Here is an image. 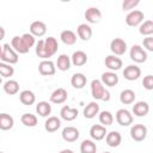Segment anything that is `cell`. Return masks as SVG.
I'll use <instances>...</instances> for the list:
<instances>
[{
  "label": "cell",
  "instance_id": "cell-1",
  "mask_svg": "<svg viewBox=\"0 0 153 153\" xmlns=\"http://www.w3.org/2000/svg\"><path fill=\"white\" fill-rule=\"evenodd\" d=\"M0 59L2 62L12 66V65H16L18 62L19 57H18V54L12 49V47L8 43H6L2 45V54H1Z\"/></svg>",
  "mask_w": 153,
  "mask_h": 153
},
{
  "label": "cell",
  "instance_id": "cell-2",
  "mask_svg": "<svg viewBox=\"0 0 153 153\" xmlns=\"http://www.w3.org/2000/svg\"><path fill=\"white\" fill-rule=\"evenodd\" d=\"M129 56H130V60H133L136 63H142V62H145L147 60L146 50L141 45H139V44H135V45H133L130 48Z\"/></svg>",
  "mask_w": 153,
  "mask_h": 153
},
{
  "label": "cell",
  "instance_id": "cell-3",
  "mask_svg": "<svg viewBox=\"0 0 153 153\" xmlns=\"http://www.w3.org/2000/svg\"><path fill=\"white\" fill-rule=\"evenodd\" d=\"M143 12L142 11H140V10H133V11H130L128 14H127V17H126V24L128 25V26H137V25H140L141 23H142V20H143Z\"/></svg>",
  "mask_w": 153,
  "mask_h": 153
},
{
  "label": "cell",
  "instance_id": "cell-4",
  "mask_svg": "<svg viewBox=\"0 0 153 153\" xmlns=\"http://www.w3.org/2000/svg\"><path fill=\"white\" fill-rule=\"evenodd\" d=\"M130 136L134 141H143L147 136V128L146 126L139 123V124H134L131 128H130Z\"/></svg>",
  "mask_w": 153,
  "mask_h": 153
},
{
  "label": "cell",
  "instance_id": "cell-5",
  "mask_svg": "<svg viewBox=\"0 0 153 153\" xmlns=\"http://www.w3.org/2000/svg\"><path fill=\"white\" fill-rule=\"evenodd\" d=\"M133 115L130 114L129 110L127 109H120L117 110L116 112V121L120 126L122 127H127V126H130L133 123Z\"/></svg>",
  "mask_w": 153,
  "mask_h": 153
},
{
  "label": "cell",
  "instance_id": "cell-6",
  "mask_svg": "<svg viewBox=\"0 0 153 153\" xmlns=\"http://www.w3.org/2000/svg\"><path fill=\"white\" fill-rule=\"evenodd\" d=\"M110 50L115 56H121L127 51V43L122 38H115L110 43Z\"/></svg>",
  "mask_w": 153,
  "mask_h": 153
},
{
  "label": "cell",
  "instance_id": "cell-7",
  "mask_svg": "<svg viewBox=\"0 0 153 153\" xmlns=\"http://www.w3.org/2000/svg\"><path fill=\"white\" fill-rule=\"evenodd\" d=\"M38 72L42 75L49 76V75H54L56 72V67L55 63L50 60H42L38 65Z\"/></svg>",
  "mask_w": 153,
  "mask_h": 153
},
{
  "label": "cell",
  "instance_id": "cell-8",
  "mask_svg": "<svg viewBox=\"0 0 153 153\" xmlns=\"http://www.w3.org/2000/svg\"><path fill=\"white\" fill-rule=\"evenodd\" d=\"M123 76L128 81H134L137 80L141 76V69L136 65H129L124 68L123 71Z\"/></svg>",
  "mask_w": 153,
  "mask_h": 153
},
{
  "label": "cell",
  "instance_id": "cell-9",
  "mask_svg": "<svg viewBox=\"0 0 153 153\" xmlns=\"http://www.w3.org/2000/svg\"><path fill=\"white\" fill-rule=\"evenodd\" d=\"M104 92H105V87L100 82V80L94 79V80L91 81V94H92V97L94 99L102 100L103 96H104Z\"/></svg>",
  "mask_w": 153,
  "mask_h": 153
},
{
  "label": "cell",
  "instance_id": "cell-10",
  "mask_svg": "<svg viewBox=\"0 0 153 153\" xmlns=\"http://www.w3.org/2000/svg\"><path fill=\"white\" fill-rule=\"evenodd\" d=\"M85 19L91 24H97L102 19V12L98 7H88L85 11Z\"/></svg>",
  "mask_w": 153,
  "mask_h": 153
},
{
  "label": "cell",
  "instance_id": "cell-11",
  "mask_svg": "<svg viewBox=\"0 0 153 153\" xmlns=\"http://www.w3.org/2000/svg\"><path fill=\"white\" fill-rule=\"evenodd\" d=\"M30 33L33 37H42L47 32V25L41 20H35L30 25Z\"/></svg>",
  "mask_w": 153,
  "mask_h": 153
},
{
  "label": "cell",
  "instance_id": "cell-12",
  "mask_svg": "<svg viewBox=\"0 0 153 153\" xmlns=\"http://www.w3.org/2000/svg\"><path fill=\"white\" fill-rule=\"evenodd\" d=\"M106 128L102 124H93L90 129V136L93 141H100L106 135Z\"/></svg>",
  "mask_w": 153,
  "mask_h": 153
},
{
  "label": "cell",
  "instance_id": "cell-13",
  "mask_svg": "<svg viewBox=\"0 0 153 153\" xmlns=\"http://www.w3.org/2000/svg\"><path fill=\"white\" fill-rule=\"evenodd\" d=\"M62 139L66 141V142H74L79 139V130L75 128V127H72V126H68L66 128H63L62 130Z\"/></svg>",
  "mask_w": 153,
  "mask_h": 153
},
{
  "label": "cell",
  "instance_id": "cell-14",
  "mask_svg": "<svg viewBox=\"0 0 153 153\" xmlns=\"http://www.w3.org/2000/svg\"><path fill=\"white\" fill-rule=\"evenodd\" d=\"M105 141H106V145H108L109 147H112V148L118 147L120 143L122 142V135H121L118 131L112 130V131H110V133H106V135H105Z\"/></svg>",
  "mask_w": 153,
  "mask_h": 153
},
{
  "label": "cell",
  "instance_id": "cell-15",
  "mask_svg": "<svg viewBox=\"0 0 153 153\" xmlns=\"http://www.w3.org/2000/svg\"><path fill=\"white\" fill-rule=\"evenodd\" d=\"M100 82L109 87H114L118 84V75L115 72H105L102 74Z\"/></svg>",
  "mask_w": 153,
  "mask_h": 153
},
{
  "label": "cell",
  "instance_id": "cell-16",
  "mask_svg": "<svg viewBox=\"0 0 153 153\" xmlns=\"http://www.w3.org/2000/svg\"><path fill=\"white\" fill-rule=\"evenodd\" d=\"M67 97H68L67 91H66L63 87H59V88H56V90L51 93V96H50V102L54 103V104H62V103H65V102L67 100Z\"/></svg>",
  "mask_w": 153,
  "mask_h": 153
},
{
  "label": "cell",
  "instance_id": "cell-17",
  "mask_svg": "<svg viewBox=\"0 0 153 153\" xmlns=\"http://www.w3.org/2000/svg\"><path fill=\"white\" fill-rule=\"evenodd\" d=\"M104 63H105V66L110 69V72L121 69V67H122V65H123L122 60H121L120 57L115 56V55H108V56L105 57Z\"/></svg>",
  "mask_w": 153,
  "mask_h": 153
},
{
  "label": "cell",
  "instance_id": "cell-18",
  "mask_svg": "<svg viewBox=\"0 0 153 153\" xmlns=\"http://www.w3.org/2000/svg\"><path fill=\"white\" fill-rule=\"evenodd\" d=\"M78 114H79L78 109H75V108H71V106H68V105L62 106V109H61V111H60V116H61V118L65 120V121H68V122L75 120V118L78 117Z\"/></svg>",
  "mask_w": 153,
  "mask_h": 153
},
{
  "label": "cell",
  "instance_id": "cell-19",
  "mask_svg": "<svg viewBox=\"0 0 153 153\" xmlns=\"http://www.w3.org/2000/svg\"><path fill=\"white\" fill-rule=\"evenodd\" d=\"M149 112V105L147 102H137L133 105V114L137 117H145Z\"/></svg>",
  "mask_w": 153,
  "mask_h": 153
},
{
  "label": "cell",
  "instance_id": "cell-20",
  "mask_svg": "<svg viewBox=\"0 0 153 153\" xmlns=\"http://www.w3.org/2000/svg\"><path fill=\"white\" fill-rule=\"evenodd\" d=\"M87 62V55L82 50H76L73 53L71 57V63H73L75 67H81Z\"/></svg>",
  "mask_w": 153,
  "mask_h": 153
},
{
  "label": "cell",
  "instance_id": "cell-21",
  "mask_svg": "<svg viewBox=\"0 0 153 153\" xmlns=\"http://www.w3.org/2000/svg\"><path fill=\"white\" fill-rule=\"evenodd\" d=\"M11 47H12V49H13L17 54H26V53H29V50H30V49H27V48L25 47V44L23 43L20 36H14V37L12 38V41H11Z\"/></svg>",
  "mask_w": 153,
  "mask_h": 153
},
{
  "label": "cell",
  "instance_id": "cell-22",
  "mask_svg": "<svg viewBox=\"0 0 153 153\" xmlns=\"http://www.w3.org/2000/svg\"><path fill=\"white\" fill-rule=\"evenodd\" d=\"M76 33H78V37L82 41H88L91 37H92V29L88 24L84 23V24H80L78 27H76Z\"/></svg>",
  "mask_w": 153,
  "mask_h": 153
},
{
  "label": "cell",
  "instance_id": "cell-23",
  "mask_svg": "<svg viewBox=\"0 0 153 153\" xmlns=\"http://www.w3.org/2000/svg\"><path fill=\"white\" fill-rule=\"evenodd\" d=\"M44 48H45V50H47V53H48V55L50 57L53 55H55L56 51H57V49H59V43H57L56 38L53 37V36L45 38L44 39Z\"/></svg>",
  "mask_w": 153,
  "mask_h": 153
},
{
  "label": "cell",
  "instance_id": "cell-24",
  "mask_svg": "<svg viewBox=\"0 0 153 153\" xmlns=\"http://www.w3.org/2000/svg\"><path fill=\"white\" fill-rule=\"evenodd\" d=\"M61 127V120L56 116H50L44 123V128L48 133H55Z\"/></svg>",
  "mask_w": 153,
  "mask_h": 153
},
{
  "label": "cell",
  "instance_id": "cell-25",
  "mask_svg": "<svg viewBox=\"0 0 153 153\" xmlns=\"http://www.w3.org/2000/svg\"><path fill=\"white\" fill-rule=\"evenodd\" d=\"M82 114H84V117L85 118H88V120L96 117V115L99 114V105H98V103H96V102L88 103L84 108V112Z\"/></svg>",
  "mask_w": 153,
  "mask_h": 153
},
{
  "label": "cell",
  "instance_id": "cell-26",
  "mask_svg": "<svg viewBox=\"0 0 153 153\" xmlns=\"http://www.w3.org/2000/svg\"><path fill=\"white\" fill-rule=\"evenodd\" d=\"M86 82H87V78H86L85 74H82V73H74V74L72 75V78H71V84H72V86H73L74 88H78V90L82 88V87L86 85Z\"/></svg>",
  "mask_w": 153,
  "mask_h": 153
},
{
  "label": "cell",
  "instance_id": "cell-27",
  "mask_svg": "<svg viewBox=\"0 0 153 153\" xmlns=\"http://www.w3.org/2000/svg\"><path fill=\"white\" fill-rule=\"evenodd\" d=\"M19 100L24 105H32L36 102V96L30 90H24L19 93Z\"/></svg>",
  "mask_w": 153,
  "mask_h": 153
},
{
  "label": "cell",
  "instance_id": "cell-28",
  "mask_svg": "<svg viewBox=\"0 0 153 153\" xmlns=\"http://www.w3.org/2000/svg\"><path fill=\"white\" fill-rule=\"evenodd\" d=\"M14 124V120L11 115L6 114V112H2L0 114V129L1 130H10L12 129Z\"/></svg>",
  "mask_w": 153,
  "mask_h": 153
},
{
  "label": "cell",
  "instance_id": "cell-29",
  "mask_svg": "<svg viewBox=\"0 0 153 153\" xmlns=\"http://www.w3.org/2000/svg\"><path fill=\"white\" fill-rule=\"evenodd\" d=\"M60 38L66 45H73L76 42V35L72 30H63L60 35Z\"/></svg>",
  "mask_w": 153,
  "mask_h": 153
},
{
  "label": "cell",
  "instance_id": "cell-30",
  "mask_svg": "<svg viewBox=\"0 0 153 153\" xmlns=\"http://www.w3.org/2000/svg\"><path fill=\"white\" fill-rule=\"evenodd\" d=\"M56 67L57 69H60L61 72H66L71 68V57L66 54H61L59 57H57V61H56Z\"/></svg>",
  "mask_w": 153,
  "mask_h": 153
},
{
  "label": "cell",
  "instance_id": "cell-31",
  "mask_svg": "<svg viewBox=\"0 0 153 153\" xmlns=\"http://www.w3.org/2000/svg\"><path fill=\"white\" fill-rule=\"evenodd\" d=\"M4 91L8 96L17 94L19 92V82L17 80H7L4 84Z\"/></svg>",
  "mask_w": 153,
  "mask_h": 153
},
{
  "label": "cell",
  "instance_id": "cell-32",
  "mask_svg": "<svg viewBox=\"0 0 153 153\" xmlns=\"http://www.w3.org/2000/svg\"><path fill=\"white\" fill-rule=\"evenodd\" d=\"M135 97H136V96H135V92H134L133 90H130V88H127V90H123V91L121 92V94H120V100H121L122 104L128 105V104L134 103Z\"/></svg>",
  "mask_w": 153,
  "mask_h": 153
},
{
  "label": "cell",
  "instance_id": "cell-33",
  "mask_svg": "<svg viewBox=\"0 0 153 153\" xmlns=\"http://www.w3.org/2000/svg\"><path fill=\"white\" fill-rule=\"evenodd\" d=\"M36 112L41 116V117H47L50 115L51 112V105L48 103V102H38L37 105H36Z\"/></svg>",
  "mask_w": 153,
  "mask_h": 153
},
{
  "label": "cell",
  "instance_id": "cell-34",
  "mask_svg": "<svg viewBox=\"0 0 153 153\" xmlns=\"http://www.w3.org/2000/svg\"><path fill=\"white\" fill-rule=\"evenodd\" d=\"M97 145L93 140H84L80 145V153H96Z\"/></svg>",
  "mask_w": 153,
  "mask_h": 153
},
{
  "label": "cell",
  "instance_id": "cell-35",
  "mask_svg": "<svg viewBox=\"0 0 153 153\" xmlns=\"http://www.w3.org/2000/svg\"><path fill=\"white\" fill-rule=\"evenodd\" d=\"M20 121L25 127H35L37 124V117L33 114H30V112L23 114L22 117H20Z\"/></svg>",
  "mask_w": 153,
  "mask_h": 153
},
{
  "label": "cell",
  "instance_id": "cell-36",
  "mask_svg": "<svg viewBox=\"0 0 153 153\" xmlns=\"http://www.w3.org/2000/svg\"><path fill=\"white\" fill-rule=\"evenodd\" d=\"M139 32L142 35V36H151L153 33V22L152 20H145L140 27H139Z\"/></svg>",
  "mask_w": 153,
  "mask_h": 153
},
{
  "label": "cell",
  "instance_id": "cell-37",
  "mask_svg": "<svg viewBox=\"0 0 153 153\" xmlns=\"http://www.w3.org/2000/svg\"><path fill=\"white\" fill-rule=\"evenodd\" d=\"M99 122H100L104 127L111 126L112 122H114V116H112V114H111L110 111H106V110L99 112Z\"/></svg>",
  "mask_w": 153,
  "mask_h": 153
},
{
  "label": "cell",
  "instance_id": "cell-38",
  "mask_svg": "<svg viewBox=\"0 0 153 153\" xmlns=\"http://www.w3.org/2000/svg\"><path fill=\"white\" fill-rule=\"evenodd\" d=\"M36 55L43 60H48L50 56L48 55L45 48H44V41L43 39H39L37 43H36Z\"/></svg>",
  "mask_w": 153,
  "mask_h": 153
},
{
  "label": "cell",
  "instance_id": "cell-39",
  "mask_svg": "<svg viewBox=\"0 0 153 153\" xmlns=\"http://www.w3.org/2000/svg\"><path fill=\"white\" fill-rule=\"evenodd\" d=\"M14 73V68L11 65H7L5 62H0V76L1 78H10Z\"/></svg>",
  "mask_w": 153,
  "mask_h": 153
},
{
  "label": "cell",
  "instance_id": "cell-40",
  "mask_svg": "<svg viewBox=\"0 0 153 153\" xmlns=\"http://www.w3.org/2000/svg\"><path fill=\"white\" fill-rule=\"evenodd\" d=\"M20 37H22V41H23V43L25 44V47H26L27 49L32 48V47L36 44V38H35L30 32H26V33L22 35Z\"/></svg>",
  "mask_w": 153,
  "mask_h": 153
},
{
  "label": "cell",
  "instance_id": "cell-41",
  "mask_svg": "<svg viewBox=\"0 0 153 153\" xmlns=\"http://www.w3.org/2000/svg\"><path fill=\"white\" fill-rule=\"evenodd\" d=\"M139 4H140L139 0H124L122 2V8H123V11H129V10H133L134 7H136Z\"/></svg>",
  "mask_w": 153,
  "mask_h": 153
},
{
  "label": "cell",
  "instance_id": "cell-42",
  "mask_svg": "<svg viewBox=\"0 0 153 153\" xmlns=\"http://www.w3.org/2000/svg\"><path fill=\"white\" fill-rule=\"evenodd\" d=\"M142 85H143V87H145L146 90H148V91L153 90V75H151V74L146 75V76L143 78V80H142Z\"/></svg>",
  "mask_w": 153,
  "mask_h": 153
},
{
  "label": "cell",
  "instance_id": "cell-43",
  "mask_svg": "<svg viewBox=\"0 0 153 153\" xmlns=\"http://www.w3.org/2000/svg\"><path fill=\"white\" fill-rule=\"evenodd\" d=\"M142 44H143V47H145L148 51H153V37H152V36L145 37Z\"/></svg>",
  "mask_w": 153,
  "mask_h": 153
},
{
  "label": "cell",
  "instance_id": "cell-44",
  "mask_svg": "<svg viewBox=\"0 0 153 153\" xmlns=\"http://www.w3.org/2000/svg\"><path fill=\"white\" fill-rule=\"evenodd\" d=\"M102 100H104V102L110 100V92H109L108 90H105V92H104V96H103V99H102Z\"/></svg>",
  "mask_w": 153,
  "mask_h": 153
},
{
  "label": "cell",
  "instance_id": "cell-45",
  "mask_svg": "<svg viewBox=\"0 0 153 153\" xmlns=\"http://www.w3.org/2000/svg\"><path fill=\"white\" fill-rule=\"evenodd\" d=\"M5 35H6L5 29H4L2 26H0V41H2V39L5 38Z\"/></svg>",
  "mask_w": 153,
  "mask_h": 153
},
{
  "label": "cell",
  "instance_id": "cell-46",
  "mask_svg": "<svg viewBox=\"0 0 153 153\" xmlns=\"http://www.w3.org/2000/svg\"><path fill=\"white\" fill-rule=\"evenodd\" d=\"M59 153H74L72 149H62L61 152H59Z\"/></svg>",
  "mask_w": 153,
  "mask_h": 153
},
{
  "label": "cell",
  "instance_id": "cell-47",
  "mask_svg": "<svg viewBox=\"0 0 153 153\" xmlns=\"http://www.w3.org/2000/svg\"><path fill=\"white\" fill-rule=\"evenodd\" d=\"M1 54H2V45H0V56H1Z\"/></svg>",
  "mask_w": 153,
  "mask_h": 153
},
{
  "label": "cell",
  "instance_id": "cell-48",
  "mask_svg": "<svg viewBox=\"0 0 153 153\" xmlns=\"http://www.w3.org/2000/svg\"><path fill=\"white\" fill-rule=\"evenodd\" d=\"M1 82H2V78L0 76V85H1Z\"/></svg>",
  "mask_w": 153,
  "mask_h": 153
},
{
  "label": "cell",
  "instance_id": "cell-49",
  "mask_svg": "<svg viewBox=\"0 0 153 153\" xmlns=\"http://www.w3.org/2000/svg\"><path fill=\"white\" fill-rule=\"evenodd\" d=\"M103 153H110V152H103Z\"/></svg>",
  "mask_w": 153,
  "mask_h": 153
},
{
  "label": "cell",
  "instance_id": "cell-50",
  "mask_svg": "<svg viewBox=\"0 0 153 153\" xmlns=\"http://www.w3.org/2000/svg\"><path fill=\"white\" fill-rule=\"evenodd\" d=\"M0 153H4V152H0Z\"/></svg>",
  "mask_w": 153,
  "mask_h": 153
}]
</instances>
